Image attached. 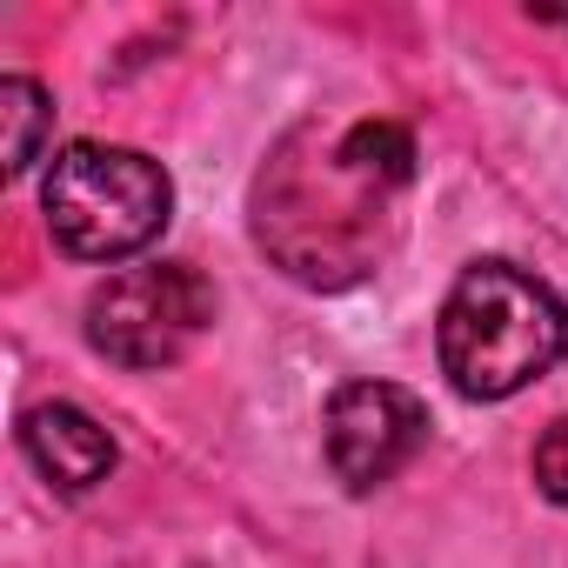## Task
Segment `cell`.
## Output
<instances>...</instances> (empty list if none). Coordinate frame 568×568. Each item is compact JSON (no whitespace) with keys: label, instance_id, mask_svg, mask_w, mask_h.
I'll return each mask as SVG.
<instances>
[{"label":"cell","instance_id":"cell-1","mask_svg":"<svg viewBox=\"0 0 568 568\" xmlns=\"http://www.w3.org/2000/svg\"><path fill=\"white\" fill-rule=\"evenodd\" d=\"M408 187L415 134L402 121H308L254 174V241L302 288H355L382 267Z\"/></svg>","mask_w":568,"mask_h":568},{"label":"cell","instance_id":"cell-2","mask_svg":"<svg viewBox=\"0 0 568 568\" xmlns=\"http://www.w3.org/2000/svg\"><path fill=\"white\" fill-rule=\"evenodd\" d=\"M435 355L455 395L508 402L568 355V302L515 261H475L442 302Z\"/></svg>","mask_w":568,"mask_h":568},{"label":"cell","instance_id":"cell-3","mask_svg":"<svg viewBox=\"0 0 568 568\" xmlns=\"http://www.w3.org/2000/svg\"><path fill=\"white\" fill-rule=\"evenodd\" d=\"M41 214L74 261H128L161 241L174 214V181L141 148L74 141L54 154L41 181Z\"/></svg>","mask_w":568,"mask_h":568},{"label":"cell","instance_id":"cell-4","mask_svg":"<svg viewBox=\"0 0 568 568\" xmlns=\"http://www.w3.org/2000/svg\"><path fill=\"white\" fill-rule=\"evenodd\" d=\"M214 328V281L187 261H141L88 295V342L114 368H174Z\"/></svg>","mask_w":568,"mask_h":568},{"label":"cell","instance_id":"cell-5","mask_svg":"<svg viewBox=\"0 0 568 568\" xmlns=\"http://www.w3.org/2000/svg\"><path fill=\"white\" fill-rule=\"evenodd\" d=\"M428 442V408L422 395L395 388V382H342L328 395V415H322V448H328V468L342 488L368 495L382 481H395Z\"/></svg>","mask_w":568,"mask_h":568},{"label":"cell","instance_id":"cell-6","mask_svg":"<svg viewBox=\"0 0 568 568\" xmlns=\"http://www.w3.org/2000/svg\"><path fill=\"white\" fill-rule=\"evenodd\" d=\"M21 455H28L34 475H41L48 488H61V495L101 488V481L114 475V462H121L114 435H108L88 408H74V402H34V408L21 415Z\"/></svg>","mask_w":568,"mask_h":568},{"label":"cell","instance_id":"cell-7","mask_svg":"<svg viewBox=\"0 0 568 568\" xmlns=\"http://www.w3.org/2000/svg\"><path fill=\"white\" fill-rule=\"evenodd\" d=\"M48 134H54V94L28 74H8L0 81V154H8V174H28Z\"/></svg>","mask_w":568,"mask_h":568},{"label":"cell","instance_id":"cell-8","mask_svg":"<svg viewBox=\"0 0 568 568\" xmlns=\"http://www.w3.org/2000/svg\"><path fill=\"white\" fill-rule=\"evenodd\" d=\"M535 481H541L548 501H568V415L541 428V442H535Z\"/></svg>","mask_w":568,"mask_h":568}]
</instances>
